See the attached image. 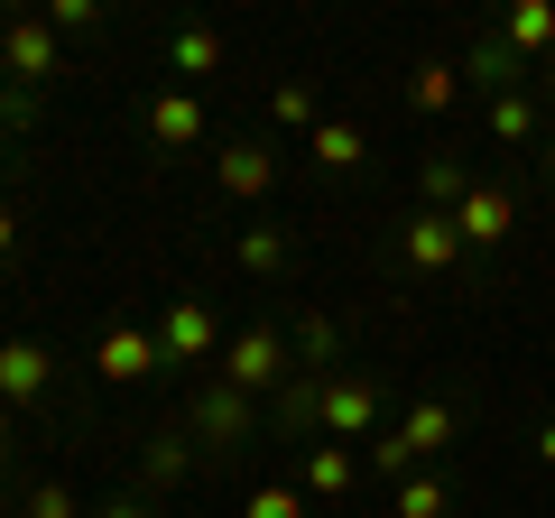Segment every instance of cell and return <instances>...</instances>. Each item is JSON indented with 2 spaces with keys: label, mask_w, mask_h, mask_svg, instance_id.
Instances as JSON below:
<instances>
[{
  "label": "cell",
  "mask_w": 555,
  "mask_h": 518,
  "mask_svg": "<svg viewBox=\"0 0 555 518\" xmlns=\"http://www.w3.org/2000/svg\"><path fill=\"white\" fill-rule=\"evenodd\" d=\"M500 38H509V47H518L528 65H537V56H555V0H518Z\"/></svg>",
  "instance_id": "obj_15"
},
{
  "label": "cell",
  "mask_w": 555,
  "mask_h": 518,
  "mask_svg": "<svg viewBox=\"0 0 555 518\" xmlns=\"http://www.w3.org/2000/svg\"><path fill=\"white\" fill-rule=\"evenodd\" d=\"M537 463H555V417H546V426H537Z\"/></svg>",
  "instance_id": "obj_30"
},
{
  "label": "cell",
  "mask_w": 555,
  "mask_h": 518,
  "mask_svg": "<svg viewBox=\"0 0 555 518\" xmlns=\"http://www.w3.org/2000/svg\"><path fill=\"white\" fill-rule=\"evenodd\" d=\"M371 436H379V371H343V379H324L315 444H371Z\"/></svg>",
  "instance_id": "obj_1"
},
{
  "label": "cell",
  "mask_w": 555,
  "mask_h": 518,
  "mask_svg": "<svg viewBox=\"0 0 555 518\" xmlns=\"http://www.w3.org/2000/svg\"><path fill=\"white\" fill-rule=\"evenodd\" d=\"M195 436L214 444V454H222V444H250V436H259V407H250V389L214 379V389L195 399Z\"/></svg>",
  "instance_id": "obj_4"
},
{
  "label": "cell",
  "mask_w": 555,
  "mask_h": 518,
  "mask_svg": "<svg viewBox=\"0 0 555 518\" xmlns=\"http://www.w3.org/2000/svg\"><path fill=\"white\" fill-rule=\"evenodd\" d=\"M454 509V491H444L436 472H416V481H398V500H389V518H444Z\"/></svg>",
  "instance_id": "obj_19"
},
{
  "label": "cell",
  "mask_w": 555,
  "mask_h": 518,
  "mask_svg": "<svg viewBox=\"0 0 555 518\" xmlns=\"http://www.w3.org/2000/svg\"><path fill=\"white\" fill-rule=\"evenodd\" d=\"M528 75H537V65L518 56L509 38H481V47H463V83H473V93H491V102H500V93H518Z\"/></svg>",
  "instance_id": "obj_7"
},
{
  "label": "cell",
  "mask_w": 555,
  "mask_h": 518,
  "mask_svg": "<svg viewBox=\"0 0 555 518\" xmlns=\"http://www.w3.org/2000/svg\"><path fill=\"white\" fill-rule=\"evenodd\" d=\"M463 195H473L463 185V158H426V213H454Z\"/></svg>",
  "instance_id": "obj_23"
},
{
  "label": "cell",
  "mask_w": 555,
  "mask_h": 518,
  "mask_svg": "<svg viewBox=\"0 0 555 518\" xmlns=\"http://www.w3.org/2000/svg\"><path fill=\"white\" fill-rule=\"evenodd\" d=\"M222 379H232V389H287V334H278V324H250V334H232L222 342Z\"/></svg>",
  "instance_id": "obj_2"
},
{
  "label": "cell",
  "mask_w": 555,
  "mask_h": 518,
  "mask_svg": "<svg viewBox=\"0 0 555 518\" xmlns=\"http://www.w3.org/2000/svg\"><path fill=\"white\" fill-rule=\"evenodd\" d=\"M93 371H102V379H149V371H167V361H158V334H139V324H120V334H102Z\"/></svg>",
  "instance_id": "obj_11"
},
{
  "label": "cell",
  "mask_w": 555,
  "mask_h": 518,
  "mask_svg": "<svg viewBox=\"0 0 555 518\" xmlns=\"http://www.w3.org/2000/svg\"><path fill=\"white\" fill-rule=\"evenodd\" d=\"M0 65H10L20 83H47V75H56V28H47V20H10V28H0Z\"/></svg>",
  "instance_id": "obj_8"
},
{
  "label": "cell",
  "mask_w": 555,
  "mask_h": 518,
  "mask_svg": "<svg viewBox=\"0 0 555 518\" xmlns=\"http://www.w3.org/2000/svg\"><path fill=\"white\" fill-rule=\"evenodd\" d=\"M269 112L287 120V130H306V120H315V93H306V83H278V93H269Z\"/></svg>",
  "instance_id": "obj_26"
},
{
  "label": "cell",
  "mask_w": 555,
  "mask_h": 518,
  "mask_svg": "<svg viewBox=\"0 0 555 518\" xmlns=\"http://www.w3.org/2000/svg\"><path fill=\"white\" fill-rule=\"evenodd\" d=\"M361 158H371V148H361V130H352V120H315V167H334V177H352Z\"/></svg>",
  "instance_id": "obj_17"
},
{
  "label": "cell",
  "mask_w": 555,
  "mask_h": 518,
  "mask_svg": "<svg viewBox=\"0 0 555 518\" xmlns=\"http://www.w3.org/2000/svg\"><path fill=\"white\" fill-rule=\"evenodd\" d=\"M343 352V324L334 315H297V371H324Z\"/></svg>",
  "instance_id": "obj_21"
},
{
  "label": "cell",
  "mask_w": 555,
  "mask_h": 518,
  "mask_svg": "<svg viewBox=\"0 0 555 518\" xmlns=\"http://www.w3.org/2000/svg\"><path fill=\"white\" fill-rule=\"evenodd\" d=\"M139 472H149V481H185V472H195V454H185L177 436H158L149 454H139Z\"/></svg>",
  "instance_id": "obj_25"
},
{
  "label": "cell",
  "mask_w": 555,
  "mask_h": 518,
  "mask_svg": "<svg viewBox=\"0 0 555 518\" xmlns=\"http://www.w3.org/2000/svg\"><path fill=\"white\" fill-rule=\"evenodd\" d=\"M47 20H56V28H102V10H93V0H56Z\"/></svg>",
  "instance_id": "obj_28"
},
{
  "label": "cell",
  "mask_w": 555,
  "mask_h": 518,
  "mask_svg": "<svg viewBox=\"0 0 555 518\" xmlns=\"http://www.w3.org/2000/svg\"><path fill=\"white\" fill-rule=\"evenodd\" d=\"M149 140H158V148H195V140H204V102H195V93H158Z\"/></svg>",
  "instance_id": "obj_14"
},
{
  "label": "cell",
  "mask_w": 555,
  "mask_h": 518,
  "mask_svg": "<svg viewBox=\"0 0 555 518\" xmlns=\"http://www.w3.org/2000/svg\"><path fill=\"white\" fill-rule=\"evenodd\" d=\"M537 93H546V102H555V56H546V65H537Z\"/></svg>",
  "instance_id": "obj_32"
},
{
  "label": "cell",
  "mask_w": 555,
  "mask_h": 518,
  "mask_svg": "<svg viewBox=\"0 0 555 518\" xmlns=\"http://www.w3.org/2000/svg\"><path fill=\"white\" fill-rule=\"evenodd\" d=\"M315 407H324V371H287L269 426H278V436H315Z\"/></svg>",
  "instance_id": "obj_12"
},
{
  "label": "cell",
  "mask_w": 555,
  "mask_h": 518,
  "mask_svg": "<svg viewBox=\"0 0 555 518\" xmlns=\"http://www.w3.org/2000/svg\"><path fill=\"white\" fill-rule=\"evenodd\" d=\"M537 148H546V177H555V130H546V140H537Z\"/></svg>",
  "instance_id": "obj_33"
},
{
  "label": "cell",
  "mask_w": 555,
  "mask_h": 518,
  "mask_svg": "<svg viewBox=\"0 0 555 518\" xmlns=\"http://www.w3.org/2000/svg\"><path fill=\"white\" fill-rule=\"evenodd\" d=\"M241 269H250V279H278V269H287V232L250 222V232H241Z\"/></svg>",
  "instance_id": "obj_22"
},
{
  "label": "cell",
  "mask_w": 555,
  "mask_h": 518,
  "mask_svg": "<svg viewBox=\"0 0 555 518\" xmlns=\"http://www.w3.org/2000/svg\"><path fill=\"white\" fill-rule=\"evenodd\" d=\"M28 518H83V509H75L65 481H38V491H28Z\"/></svg>",
  "instance_id": "obj_27"
},
{
  "label": "cell",
  "mask_w": 555,
  "mask_h": 518,
  "mask_svg": "<svg viewBox=\"0 0 555 518\" xmlns=\"http://www.w3.org/2000/svg\"><path fill=\"white\" fill-rule=\"evenodd\" d=\"M0 444H10V407H0Z\"/></svg>",
  "instance_id": "obj_34"
},
{
  "label": "cell",
  "mask_w": 555,
  "mask_h": 518,
  "mask_svg": "<svg viewBox=\"0 0 555 518\" xmlns=\"http://www.w3.org/2000/svg\"><path fill=\"white\" fill-rule=\"evenodd\" d=\"M491 140H509V148H518V140H537V93H528V83L491 102Z\"/></svg>",
  "instance_id": "obj_20"
},
{
  "label": "cell",
  "mask_w": 555,
  "mask_h": 518,
  "mask_svg": "<svg viewBox=\"0 0 555 518\" xmlns=\"http://www.w3.org/2000/svg\"><path fill=\"white\" fill-rule=\"evenodd\" d=\"M454 93H463V65H454V56H426V65L408 75V102H416V112H454Z\"/></svg>",
  "instance_id": "obj_16"
},
{
  "label": "cell",
  "mask_w": 555,
  "mask_h": 518,
  "mask_svg": "<svg viewBox=\"0 0 555 518\" xmlns=\"http://www.w3.org/2000/svg\"><path fill=\"white\" fill-rule=\"evenodd\" d=\"M454 222H463V250H500L509 222H518V195L509 185H473V195L454 204Z\"/></svg>",
  "instance_id": "obj_6"
},
{
  "label": "cell",
  "mask_w": 555,
  "mask_h": 518,
  "mask_svg": "<svg viewBox=\"0 0 555 518\" xmlns=\"http://www.w3.org/2000/svg\"><path fill=\"white\" fill-rule=\"evenodd\" d=\"M93 518H149V509H139V500H112V509H93Z\"/></svg>",
  "instance_id": "obj_31"
},
{
  "label": "cell",
  "mask_w": 555,
  "mask_h": 518,
  "mask_svg": "<svg viewBox=\"0 0 555 518\" xmlns=\"http://www.w3.org/2000/svg\"><path fill=\"white\" fill-rule=\"evenodd\" d=\"M20 250V213H10V204H0V259Z\"/></svg>",
  "instance_id": "obj_29"
},
{
  "label": "cell",
  "mask_w": 555,
  "mask_h": 518,
  "mask_svg": "<svg viewBox=\"0 0 555 518\" xmlns=\"http://www.w3.org/2000/svg\"><path fill=\"white\" fill-rule=\"evenodd\" d=\"M306 509H315V500H306L297 481H269V491H250V500H241V518H306Z\"/></svg>",
  "instance_id": "obj_24"
},
{
  "label": "cell",
  "mask_w": 555,
  "mask_h": 518,
  "mask_svg": "<svg viewBox=\"0 0 555 518\" xmlns=\"http://www.w3.org/2000/svg\"><path fill=\"white\" fill-rule=\"evenodd\" d=\"M398 259L426 269V279L463 269V222H454V213H408V222H398Z\"/></svg>",
  "instance_id": "obj_3"
},
{
  "label": "cell",
  "mask_w": 555,
  "mask_h": 518,
  "mask_svg": "<svg viewBox=\"0 0 555 518\" xmlns=\"http://www.w3.org/2000/svg\"><path fill=\"white\" fill-rule=\"evenodd\" d=\"M214 306H204V297H177V306H167V324H158V361H167V371H185V361H214Z\"/></svg>",
  "instance_id": "obj_5"
},
{
  "label": "cell",
  "mask_w": 555,
  "mask_h": 518,
  "mask_svg": "<svg viewBox=\"0 0 555 518\" xmlns=\"http://www.w3.org/2000/svg\"><path fill=\"white\" fill-rule=\"evenodd\" d=\"M47 379H56V361L38 342H0V407H38Z\"/></svg>",
  "instance_id": "obj_9"
},
{
  "label": "cell",
  "mask_w": 555,
  "mask_h": 518,
  "mask_svg": "<svg viewBox=\"0 0 555 518\" xmlns=\"http://www.w3.org/2000/svg\"><path fill=\"white\" fill-rule=\"evenodd\" d=\"M214 177H222V195H269L278 158H269V148H259V140H232V148H222V158H214Z\"/></svg>",
  "instance_id": "obj_13"
},
{
  "label": "cell",
  "mask_w": 555,
  "mask_h": 518,
  "mask_svg": "<svg viewBox=\"0 0 555 518\" xmlns=\"http://www.w3.org/2000/svg\"><path fill=\"white\" fill-rule=\"evenodd\" d=\"M361 481V454L352 444H306V463H297V491L306 500H343Z\"/></svg>",
  "instance_id": "obj_10"
},
{
  "label": "cell",
  "mask_w": 555,
  "mask_h": 518,
  "mask_svg": "<svg viewBox=\"0 0 555 518\" xmlns=\"http://www.w3.org/2000/svg\"><path fill=\"white\" fill-rule=\"evenodd\" d=\"M167 65H177V75H222V38L214 28H177V38H167Z\"/></svg>",
  "instance_id": "obj_18"
}]
</instances>
